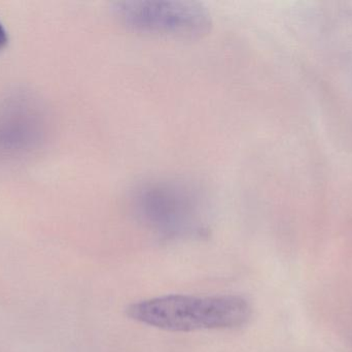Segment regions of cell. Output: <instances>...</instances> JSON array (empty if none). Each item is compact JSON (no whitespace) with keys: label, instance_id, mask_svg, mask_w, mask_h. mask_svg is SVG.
I'll return each mask as SVG.
<instances>
[{"label":"cell","instance_id":"7a4b0ae2","mask_svg":"<svg viewBox=\"0 0 352 352\" xmlns=\"http://www.w3.org/2000/svg\"><path fill=\"white\" fill-rule=\"evenodd\" d=\"M116 18L144 32L195 37L208 31L211 17L198 2L175 0H124L113 6Z\"/></svg>","mask_w":352,"mask_h":352},{"label":"cell","instance_id":"3957f363","mask_svg":"<svg viewBox=\"0 0 352 352\" xmlns=\"http://www.w3.org/2000/svg\"><path fill=\"white\" fill-rule=\"evenodd\" d=\"M6 41H8V35H6V30H4L2 25L0 24V50L6 45Z\"/></svg>","mask_w":352,"mask_h":352},{"label":"cell","instance_id":"6da1fadb","mask_svg":"<svg viewBox=\"0 0 352 352\" xmlns=\"http://www.w3.org/2000/svg\"><path fill=\"white\" fill-rule=\"evenodd\" d=\"M252 306L239 296L192 297L170 295L131 304L132 320L169 332H196L239 328L250 322Z\"/></svg>","mask_w":352,"mask_h":352}]
</instances>
